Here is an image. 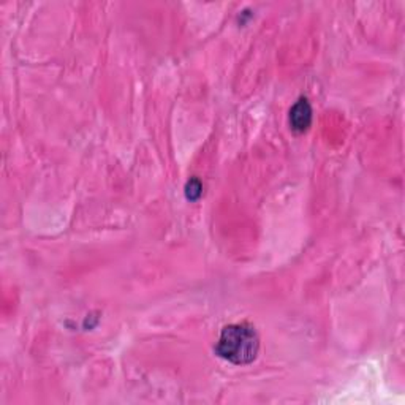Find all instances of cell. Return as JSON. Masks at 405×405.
<instances>
[{
  "instance_id": "obj_2",
  "label": "cell",
  "mask_w": 405,
  "mask_h": 405,
  "mask_svg": "<svg viewBox=\"0 0 405 405\" xmlns=\"http://www.w3.org/2000/svg\"><path fill=\"white\" fill-rule=\"evenodd\" d=\"M310 122H312V108L309 105V101L306 99H301L290 111L291 128H293L296 133H302L310 127Z\"/></svg>"
},
{
  "instance_id": "obj_3",
  "label": "cell",
  "mask_w": 405,
  "mask_h": 405,
  "mask_svg": "<svg viewBox=\"0 0 405 405\" xmlns=\"http://www.w3.org/2000/svg\"><path fill=\"white\" fill-rule=\"evenodd\" d=\"M201 184L197 179H192L191 182L187 184V198L188 199H197L201 195Z\"/></svg>"
},
{
  "instance_id": "obj_1",
  "label": "cell",
  "mask_w": 405,
  "mask_h": 405,
  "mask_svg": "<svg viewBox=\"0 0 405 405\" xmlns=\"http://www.w3.org/2000/svg\"><path fill=\"white\" fill-rule=\"evenodd\" d=\"M260 350V339L249 323H238L223 328L215 352L220 358L238 366L252 363Z\"/></svg>"
}]
</instances>
